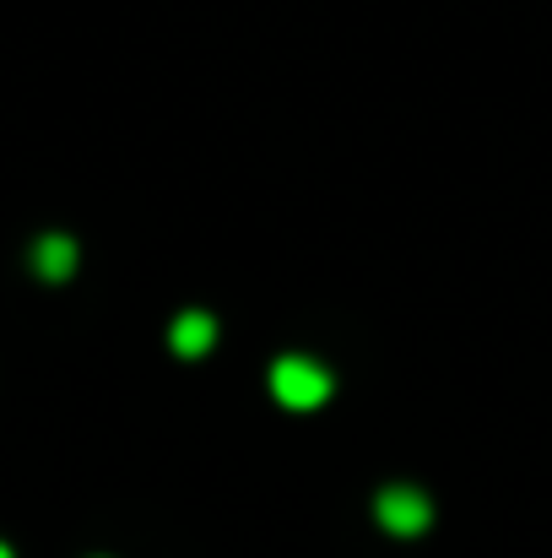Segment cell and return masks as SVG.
Segmentation results:
<instances>
[{"label":"cell","mask_w":552,"mask_h":558,"mask_svg":"<svg viewBox=\"0 0 552 558\" xmlns=\"http://www.w3.org/2000/svg\"><path fill=\"white\" fill-rule=\"evenodd\" d=\"M169 342H174L180 359H206V348L217 342V320L200 315V310H184L180 320L169 326Z\"/></svg>","instance_id":"4"},{"label":"cell","mask_w":552,"mask_h":558,"mask_svg":"<svg viewBox=\"0 0 552 558\" xmlns=\"http://www.w3.org/2000/svg\"><path fill=\"white\" fill-rule=\"evenodd\" d=\"M331 385H336L331 369H320L315 359H277V369H271V396L293 412H315L331 396Z\"/></svg>","instance_id":"1"},{"label":"cell","mask_w":552,"mask_h":558,"mask_svg":"<svg viewBox=\"0 0 552 558\" xmlns=\"http://www.w3.org/2000/svg\"><path fill=\"white\" fill-rule=\"evenodd\" d=\"M0 558H11V548H5V543H0Z\"/></svg>","instance_id":"5"},{"label":"cell","mask_w":552,"mask_h":558,"mask_svg":"<svg viewBox=\"0 0 552 558\" xmlns=\"http://www.w3.org/2000/svg\"><path fill=\"white\" fill-rule=\"evenodd\" d=\"M373 521H379L390 537H422V532L433 526V505H428L422 488L390 483V488H379V499H373Z\"/></svg>","instance_id":"2"},{"label":"cell","mask_w":552,"mask_h":558,"mask_svg":"<svg viewBox=\"0 0 552 558\" xmlns=\"http://www.w3.org/2000/svg\"><path fill=\"white\" fill-rule=\"evenodd\" d=\"M33 271H38L44 282H65V277L76 271V239L44 233V239L33 244Z\"/></svg>","instance_id":"3"}]
</instances>
